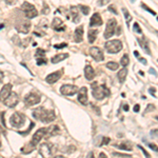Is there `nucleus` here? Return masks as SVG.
Masks as SVG:
<instances>
[{
  "mask_svg": "<svg viewBox=\"0 0 158 158\" xmlns=\"http://www.w3.org/2000/svg\"><path fill=\"white\" fill-rule=\"evenodd\" d=\"M33 117L37 120H40L42 122H52L56 119V115L54 113V111H48L44 108L38 107L33 111Z\"/></svg>",
  "mask_w": 158,
  "mask_h": 158,
  "instance_id": "nucleus-1",
  "label": "nucleus"
},
{
  "mask_svg": "<svg viewBox=\"0 0 158 158\" xmlns=\"http://www.w3.org/2000/svg\"><path fill=\"white\" fill-rule=\"evenodd\" d=\"M92 94H93V97L97 100H101L103 99L107 96H110V91L108 90V88L105 84H99L97 82H94L92 83Z\"/></svg>",
  "mask_w": 158,
  "mask_h": 158,
  "instance_id": "nucleus-2",
  "label": "nucleus"
},
{
  "mask_svg": "<svg viewBox=\"0 0 158 158\" xmlns=\"http://www.w3.org/2000/svg\"><path fill=\"white\" fill-rule=\"evenodd\" d=\"M105 50H107L108 53L110 54H116L118 52H120L122 50V43H121L120 40H110L107 41L105 44Z\"/></svg>",
  "mask_w": 158,
  "mask_h": 158,
  "instance_id": "nucleus-3",
  "label": "nucleus"
},
{
  "mask_svg": "<svg viewBox=\"0 0 158 158\" xmlns=\"http://www.w3.org/2000/svg\"><path fill=\"white\" fill-rule=\"evenodd\" d=\"M21 10L24 12V15L28 19H33L38 16L37 10L35 9V7L33 4H31L30 2H23V4L21 5Z\"/></svg>",
  "mask_w": 158,
  "mask_h": 158,
  "instance_id": "nucleus-4",
  "label": "nucleus"
},
{
  "mask_svg": "<svg viewBox=\"0 0 158 158\" xmlns=\"http://www.w3.org/2000/svg\"><path fill=\"white\" fill-rule=\"evenodd\" d=\"M24 116L20 113H14V114L11 116L10 118V123H11V126L15 129H20L21 127H23L24 124Z\"/></svg>",
  "mask_w": 158,
  "mask_h": 158,
  "instance_id": "nucleus-5",
  "label": "nucleus"
},
{
  "mask_svg": "<svg viewBox=\"0 0 158 158\" xmlns=\"http://www.w3.org/2000/svg\"><path fill=\"white\" fill-rule=\"evenodd\" d=\"M116 26H117V21L116 19H110L108 21L107 28L105 31V39H109L112 36L115 34V31H116Z\"/></svg>",
  "mask_w": 158,
  "mask_h": 158,
  "instance_id": "nucleus-6",
  "label": "nucleus"
},
{
  "mask_svg": "<svg viewBox=\"0 0 158 158\" xmlns=\"http://www.w3.org/2000/svg\"><path fill=\"white\" fill-rule=\"evenodd\" d=\"M15 29L19 33L22 34H28L31 29V22L29 20H18L15 24Z\"/></svg>",
  "mask_w": 158,
  "mask_h": 158,
  "instance_id": "nucleus-7",
  "label": "nucleus"
},
{
  "mask_svg": "<svg viewBox=\"0 0 158 158\" xmlns=\"http://www.w3.org/2000/svg\"><path fill=\"white\" fill-rule=\"evenodd\" d=\"M45 134H47V128L39 129V130L34 134V136L32 137V140H31L30 144L33 146H36L40 142V140H42V138H43V136Z\"/></svg>",
  "mask_w": 158,
  "mask_h": 158,
  "instance_id": "nucleus-8",
  "label": "nucleus"
},
{
  "mask_svg": "<svg viewBox=\"0 0 158 158\" xmlns=\"http://www.w3.org/2000/svg\"><path fill=\"white\" fill-rule=\"evenodd\" d=\"M78 92V88L73 84H63L60 88V93L64 96H73Z\"/></svg>",
  "mask_w": 158,
  "mask_h": 158,
  "instance_id": "nucleus-9",
  "label": "nucleus"
},
{
  "mask_svg": "<svg viewBox=\"0 0 158 158\" xmlns=\"http://www.w3.org/2000/svg\"><path fill=\"white\" fill-rule=\"evenodd\" d=\"M40 100H41L40 96L37 95L36 93H30L24 97V102H26V105H30V107L38 105L40 102Z\"/></svg>",
  "mask_w": 158,
  "mask_h": 158,
  "instance_id": "nucleus-10",
  "label": "nucleus"
},
{
  "mask_svg": "<svg viewBox=\"0 0 158 158\" xmlns=\"http://www.w3.org/2000/svg\"><path fill=\"white\" fill-rule=\"evenodd\" d=\"M18 101H19L18 95L16 93H14V92H11V94L3 100V103L9 108H14L15 105H17Z\"/></svg>",
  "mask_w": 158,
  "mask_h": 158,
  "instance_id": "nucleus-11",
  "label": "nucleus"
},
{
  "mask_svg": "<svg viewBox=\"0 0 158 158\" xmlns=\"http://www.w3.org/2000/svg\"><path fill=\"white\" fill-rule=\"evenodd\" d=\"M52 144L42 143L39 148V153L42 155V157H51L53 155V150H52Z\"/></svg>",
  "mask_w": 158,
  "mask_h": 158,
  "instance_id": "nucleus-12",
  "label": "nucleus"
},
{
  "mask_svg": "<svg viewBox=\"0 0 158 158\" xmlns=\"http://www.w3.org/2000/svg\"><path fill=\"white\" fill-rule=\"evenodd\" d=\"M90 54H91V56L95 59L96 61H97V62L102 61L103 59H105V56H103L102 51L97 47H92L91 49H90Z\"/></svg>",
  "mask_w": 158,
  "mask_h": 158,
  "instance_id": "nucleus-13",
  "label": "nucleus"
},
{
  "mask_svg": "<svg viewBox=\"0 0 158 158\" xmlns=\"http://www.w3.org/2000/svg\"><path fill=\"white\" fill-rule=\"evenodd\" d=\"M61 76H62V71H56V72L51 73L50 75H48L47 78H45V81L50 84H53L58 81L59 79L61 78Z\"/></svg>",
  "mask_w": 158,
  "mask_h": 158,
  "instance_id": "nucleus-14",
  "label": "nucleus"
},
{
  "mask_svg": "<svg viewBox=\"0 0 158 158\" xmlns=\"http://www.w3.org/2000/svg\"><path fill=\"white\" fill-rule=\"evenodd\" d=\"M77 98H78V101L81 105H86L88 103V89L86 88V86H83V88H81L80 90H78V96H77Z\"/></svg>",
  "mask_w": 158,
  "mask_h": 158,
  "instance_id": "nucleus-15",
  "label": "nucleus"
},
{
  "mask_svg": "<svg viewBox=\"0 0 158 158\" xmlns=\"http://www.w3.org/2000/svg\"><path fill=\"white\" fill-rule=\"evenodd\" d=\"M52 28H53L56 32H63V31L65 30V26H64V23H63V21L61 20L60 18H58V17H55V18L53 19Z\"/></svg>",
  "mask_w": 158,
  "mask_h": 158,
  "instance_id": "nucleus-16",
  "label": "nucleus"
},
{
  "mask_svg": "<svg viewBox=\"0 0 158 158\" xmlns=\"http://www.w3.org/2000/svg\"><path fill=\"white\" fill-rule=\"evenodd\" d=\"M11 92H12V84L11 83L4 84L3 88L0 90V101H3L11 94Z\"/></svg>",
  "mask_w": 158,
  "mask_h": 158,
  "instance_id": "nucleus-17",
  "label": "nucleus"
},
{
  "mask_svg": "<svg viewBox=\"0 0 158 158\" xmlns=\"http://www.w3.org/2000/svg\"><path fill=\"white\" fill-rule=\"evenodd\" d=\"M90 26H102V18L100 17V15L98 14V13H95V14L92 16L91 22H90Z\"/></svg>",
  "mask_w": 158,
  "mask_h": 158,
  "instance_id": "nucleus-18",
  "label": "nucleus"
},
{
  "mask_svg": "<svg viewBox=\"0 0 158 158\" xmlns=\"http://www.w3.org/2000/svg\"><path fill=\"white\" fill-rule=\"evenodd\" d=\"M84 76L88 80H93L94 77H95V71L90 64H88L84 67Z\"/></svg>",
  "mask_w": 158,
  "mask_h": 158,
  "instance_id": "nucleus-19",
  "label": "nucleus"
},
{
  "mask_svg": "<svg viewBox=\"0 0 158 158\" xmlns=\"http://www.w3.org/2000/svg\"><path fill=\"white\" fill-rule=\"evenodd\" d=\"M70 13H71V19L74 22H78L80 20V16H79V10L76 7H70Z\"/></svg>",
  "mask_w": 158,
  "mask_h": 158,
  "instance_id": "nucleus-20",
  "label": "nucleus"
},
{
  "mask_svg": "<svg viewBox=\"0 0 158 158\" xmlns=\"http://www.w3.org/2000/svg\"><path fill=\"white\" fill-rule=\"evenodd\" d=\"M83 39V26H80L75 30V42H81Z\"/></svg>",
  "mask_w": 158,
  "mask_h": 158,
  "instance_id": "nucleus-21",
  "label": "nucleus"
},
{
  "mask_svg": "<svg viewBox=\"0 0 158 158\" xmlns=\"http://www.w3.org/2000/svg\"><path fill=\"white\" fill-rule=\"evenodd\" d=\"M67 57H69V55H67V54H59V55L53 56V57H52V59H51V61H52V63H58V62H60V61L67 59Z\"/></svg>",
  "mask_w": 158,
  "mask_h": 158,
  "instance_id": "nucleus-22",
  "label": "nucleus"
},
{
  "mask_svg": "<svg viewBox=\"0 0 158 158\" xmlns=\"http://www.w3.org/2000/svg\"><path fill=\"white\" fill-rule=\"evenodd\" d=\"M127 75H128V70H127L126 67L121 69V70L118 72L117 77H118L119 82H120V83H123V82H124V80H126V78H127Z\"/></svg>",
  "mask_w": 158,
  "mask_h": 158,
  "instance_id": "nucleus-23",
  "label": "nucleus"
},
{
  "mask_svg": "<svg viewBox=\"0 0 158 158\" xmlns=\"http://www.w3.org/2000/svg\"><path fill=\"white\" fill-rule=\"evenodd\" d=\"M138 42L140 43V45H141L142 49L146 50V52L148 54H151V52H150V48H149V42H148V40L146 39L144 37L142 38H138Z\"/></svg>",
  "mask_w": 158,
  "mask_h": 158,
  "instance_id": "nucleus-24",
  "label": "nucleus"
},
{
  "mask_svg": "<svg viewBox=\"0 0 158 158\" xmlns=\"http://www.w3.org/2000/svg\"><path fill=\"white\" fill-rule=\"evenodd\" d=\"M97 35H98L97 30H90L89 31V33H88L89 42H90V43H93V42L96 40V38H97Z\"/></svg>",
  "mask_w": 158,
  "mask_h": 158,
  "instance_id": "nucleus-25",
  "label": "nucleus"
},
{
  "mask_svg": "<svg viewBox=\"0 0 158 158\" xmlns=\"http://www.w3.org/2000/svg\"><path fill=\"white\" fill-rule=\"evenodd\" d=\"M58 133H59V128L58 126H55V124H53V126H51L50 128L47 129V134L49 136H55Z\"/></svg>",
  "mask_w": 158,
  "mask_h": 158,
  "instance_id": "nucleus-26",
  "label": "nucleus"
},
{
  "mask_svg": "<svg viewBox=\"0 0 158 158\" xmlns=\"http://www.w3.org/2000/svg\"><path fill=\"white\" fill-rule=\"evenodd\" d=\"M119 149L123 150V151H132V144L129 141H123L120 144H117Z\"/></svg>",
  "mask_w": 158,
  "mask_h": 158,
  "instance_id": "nucleus-27",
  "label": "nucleus"
},
{
  "mask_svg": "<svg viewBox=\"0 0 158 158\" xmlns=\"http://www.w3.org/2000/svg\"><path fill=\"white\" fill-rule=\"evenodd\" d=\"M129 62H130V59H129L128 54H124V55L122 56V58L120 59V64L122 65L123 67H126L127 65L129 64Z\"/></svg>",
  "mask_w": 158,
  "mask_h": 158,
  "instance_id": "nucleus-28",
  "label": "nucleus"
},
{
  "mask_svg": "<svg viewBox=\"0 0 158 158\" xmlns=\"http://www.w3.org/2000/svg\"><path fill=\"white\" fill-rule=\"evenodd\" d=\"M107 67L109 69V70H112V71H116L117 69H118V63L116 62H113V61H111V62H108L107 64Z\"/></svg>",
  "mask_w": 158,
  "mask_h": 158,
  "instance_id": "nucleus-29",
  "label": "nucleus"
},
{
  "mask_svg": "<svg viewBox=\"0 0 158 158\" xmlns=\"http://www.w3.org/2000/svg\"><path fill=\"white\" fill-rule=\"evenodd\" d=\"M122 12H123V14H124V17H126V19H127V22L129 23V22L132 20V16L129 14V11H128V10L124 9V7L122 9Z\"/></svg>",
  "mask_w": 158,
  "mask_h": 158,
  "instance_id": "nucleus-30",
  "label": "nucleus"
},
{
  "mask_svg": "<svg viewBox=\"0 0 158 158\" xmlns=\"http://www.w3.org/2000/svg\"><path fill=\"white\" fill-rule=\"evenodd\" d=\"M36 62H37L38 65H42L45 64L48 62V60L45 59V57H39V58H36Z\"/></svg>",
  "mask_w": 158,
  "mask_h": 158,
  "instance_id": "nucleus-31",
  "label": "nucleus"
},
{
  "mask_svg": "<svg viewBox=\"0 0 158 158\" xmlns=\"http://www.w3.org/2000/svg\"><path fill=\"white\" fill-rule=\"evenodd\" d=\"M44 55H45V52L43 51V50L41 49H37V51H36V58H39V57H44Z\"/></svg>",
  "mask_w": 158,
  "mask_h": 158,
  "instance_id": "nucleus-32",
  "label": "nucleus"
},
{
  "mask_svg": "<svg viewBox=\"0 0 158 158\" xmlns=\"http://www.w3.org/2000/svg\"><path fill=\"white\" fill-rule=\"evenodd\" d=\"M80 10H81L82 14H84V15L90 14V7H86V5H81V7H80Z\"/></svg>",
  "mask_w": 158,
  "mask_h": 158,
  "instance_id": "nucleus-33",
  "label": "nucleus"
},
{
  "mask_svg": "<svg viewBox=\"0 0 158 158\" xmlns=\"http://www.w3.org/2000/svg\"><path fill=\"white\" fill-rule=\"evenodd\" d=\"M133 29H134L135 32L138 33V34H140V33H141V29H140L139 24H138L137 22H135V23H134V26H133Z\"/></svg>",
  "mask_w": 158,
  "mask_h": 158,
  "instance_id": "nucleus-34",
  "label": "nucleus"
},
{
  "mask_svg": "<svg viewBox=\"0 0 158 158\" xmlns=\"http://www.w3.org/2000/svg\"><path fill=\"white\" fill-rule=\"evenodd\" d=\"M67 44L65 43V42L60 43V44H55V45H54V48H55V49H63V48H67Z\"/></svg>",
  "mask_w": 158,
  "mask_h": 158,
  "instance_id": "nucleus-35",
  "label": "nucleus"
},
{
  "mask_svg": "<svg viewBox=\"0 0 158 158\" xmlns=\"http://www.w3.org/2000/svg\"><path fill=\"white\" fill-rule=\"evenodd\" d=\"M142 7H143L144 10H146V11H148V12H150V13H151L152 15H156V13L154 12V11H152V10L150 9V7H146V4H143V3H142Z\"/></svg>",
  "mask_w": 158,
  "mask_h": 158,
  "instance_id": "nucleus-36",
  "label": "nucleus"
},
{
  "mask_svg": "<svg viewBox=\"0 0 158 158\" xmlns=\"http://www.w3.org/2000/svg\"><path fill=\"white\" fill-rule=\"evenodd\" d=\"M149 146L151 148L153 151H155V152H158V146H156V144H154V143H149Z\"/></svg>",
  "mask_w": 158,
  "mask_h": 158,
  "instance_id": "nucleus-37",
  "label": "nucleus"
},
{
  "mask_svg": "<svg viewBox=\"0 0 158 158\" xmlns=\"http://www.w3.org/2000/svg\"><path fill=\"white\" fill-rule=\"evenodd\" d=\"M102 141H101V143H100V146H102V144H108L110 142V138L108 137H102Z\"/></svg>",
  "mask_w": 158,
  "mask_h": 158,
  "instance_id": "nucleus-38",
  "label": "nucleus"
},
{
  "mask_svg": "<svg viewBox=\"0 0 158 158\" xmlns=\"http://www.w3.org/2000/svg\"><path fill=\"white\" fill-rule=\"evenodd\" d=\"M5 2H7V4H9V5H14L15 3L17 2V0H5Z\"/></svg>",
  "mask_w": 158,
  "mask_h": 158,
  "instance_id": "nucleus-39",
  "label": "nucleus"
},
{
  "mask_svg": "<svg viewBox=\"0 0 158 158\" xmlns=\"http://www.w3.org/2000/svg\"><path fill=\"white\" fill-rule=\"evenodd\" d=\"M113 155L114 156H121V157H131L130 155H127V154H121V153H113Z\"/></svg>",
  "mask_w": 158,
  "mask_h": 158,
  "instance_id": "nucleus-40",
  "label": "nucleus"
},
{
  "mask_svg": "<svg viewBox=\"0 0 158 158\" xmlns=\"http://www.w3.org/2000/svg\"><path fill=\"white\" fill-rule=\"evenodd\" d=\"M109 11H111L113 14H117V11H116V9L114 7V5H110V7H109Z\"/></svg>",
  "mask_w": 158,
  "mask_h": 158,
  "instance_id": "nucleus-41",
  "label": "nucleus"
},
{
  "mask_svg": "<svg viewBox=\"0 0 158 158\" xmlns=\"http://www.w3.org/2000/svg\"><path fill=\"white\" fill-rule=\"evenodd\" d=\"M49 13V7L44 3V10H42V14H48Z\"/></svg>",
  "mask_w": 158,
  "mask_h": 158,
  "instance_id": "nucleus-42",
  "label": "nucleus"
},
{
  "mask_svg": "<svg viewBox=\"0 0 158 158\" xmlns=\"http://www.w3.org/2000/svg\"><path fill=\"white\" fill-rule=\"evenodd\" d=\"M138 148H139V149H141V151H142V152H143V154H144V155H146V157H150V154H149V153H148V152H146V150H144V149H143V148H141V146H138Z\"/></svg>",
  "mask_w": 158,
  "mask_h": 158,
  "instance_id": "nucleus-43",
  "label": "nucleus"
},
{
  "mask_svg": "<svg viewBox=\"0 0 158 158\" xmlns=\"http://www.w3.org/2000/svg\"><path fill=\"white\" fill-rule=\"evenodd\" d=\"M139 110H140V105H136L134 107V112H136V113H137V112H139Z\"/></svg>",
  "mask_w": 158,
  "mask_h": 158,
  "instance_id": "nucleus-44",
  "label": "nucleus"
},
{
  "mask_svg": "<svg viewBox=\"0 0 158 158\" xmlns=\"http://www.w3.org/2000/svg\"><path fill=\"white\" fill-rule=\"evenodd\" d=\"M3 78H4V74H3V73L0 71V83L3 81Z\"/></svg>",
  "mask_w": 158,
  "mask_h": 158,
  "instance_id": "nucleus-45",
  "label": "nucleus"
},
{
  "mask_svg": "<svg viewBox=\"0 0 158 158\" xmlns=\"http://www.w3.org/2000/svg\"><path fill=\"white\" fill-rule=\"evenodd\" d=\"M149 92H150L151 94H153L154 96H155V89H154V88H150Z\"/></svg>",
  "mask_w": 158,
  "mask_h": 158,
  "instance_id": "nucleus-46",
  "label": "nucleus"
},
{
  "mask_svg": "<svg viewBox=\"0 0 158 158\" xmlns=\"http://www.w3.org/2000/svg\"><path fill=\"white\" fill-rule=\"evenodd\" d=\"M138 59H139L140 62H142V63H144V64H146V59H144V58H140V57H139V58H138Z\"/></svg>",
  "mask_w": 158,
  "mask_h": 158,
  "instance_id": "nucleus-47",
  "label": "nucleus"
},
{
  "mask_svg": "<svg viewBox=\"0 0 158 158\" xmlns=\"http://www.w3.org/2000/svg\"><path fill=\"white\" fill-rule=\"evenodd\" d=\"M117 32H116V34H117V35H120V34H121V32H120V31H121V28H119V29H117Z\"/></svg>",
  "mask_w": 158,
  "mask_h": 158,
  "instance_id": "nucleus-48",
  "label": "nucleus"
},
{
  "mask_svg": "<svg viewBox=\"0 0 158 158\" xmlns=\"http://www.w3.org/2000/svg\"><path fill=\"white\" fill-rule=\"evenodd\" d=\"M123 110H124V111H129V105H124V107H123Z\"/></svg>",
  "mask_w": 158,
  "mask_h": 158,
  "instance_id": "nucleus-49",
  "label": "nucleus"
},
{
  "mask_svg": "<svg viewBox=\"0 0 158 158\" xmlns=\"http://www.w3.org/2000/svg\"><path fill=\"white\" fill-rule=\"evenodd\" d=\"M134 55H136V57H137V58H139V53H138L137 51L134 52Z\"/></svg>",
  "mask_w": 158,
  "mask_h": 158,
  "instance_id": "nucleus-50",
  "label": "nucleus"
},
{
  "mask_svg": "<svg viewBox=\"0 0 158 158\" xmlns=\"http://www.w3.org/2000/svg\"><path fill=\"white\" fill-rule=\"evenodd\" d=\"M99 157H107V156H105V154L100 153V154H99Z\"/></svg>",
  "mask_w": 158,
  "mask_h": 158,
  "instance_id": "nucleus-51",
  "label": "nucleus"
},
{
  "mask_svg": "<svg viewBox=\"0 0 158 158\" xmlns=\"http://www.w3.org/2000/svg\"><path fill=\"white\" fill-rule=\"evenodd\" d=\"M150 72H151V73H153V74H155V75H156V73H155V70H152V69H151V70H150Z\"/></svg>",
  "mask_w": 158,
  "mask_h": 158,
  "instance_id": "nucleus-52",
  "label": "nucleus"
},
{
  "mask_svg": "<svg viewBox=\"0 0 158 158\" xmlns=\"http://www.w3.org/2000/svg\"><path fill=\"white\" fill-rule=\"evenodd\" d=\"M156 34H157V36H158V31H157V32H156Z\"/></svg>",
  "mask_w": 158,
  "mask_h": 158,
  "instance_id": "nucleus-53",
  "label": "nucleus"
},
{
  "mask_svg": "<svg viewBox=\"0 0 158 158\" xmlns=\"http://www.w3.org/2000/svg\"><path fill=\"white\" fill-rule=\"evenodd\" d=\"M157 20H158V18H157Z\"/></svg>",
  "mask_w": 158,
  "mask_h": 158,
  "instance_id": "nucleus-54",
  "label": "nucleus"
}]
</instances>
